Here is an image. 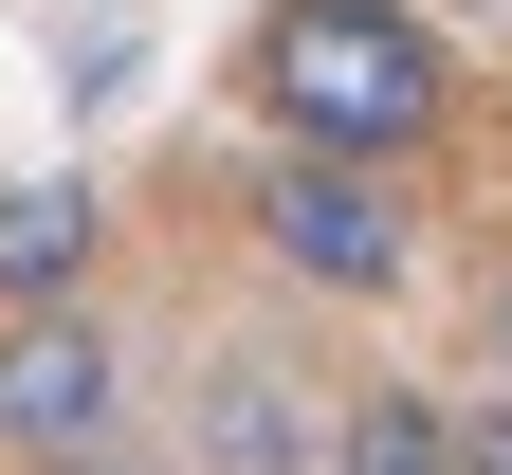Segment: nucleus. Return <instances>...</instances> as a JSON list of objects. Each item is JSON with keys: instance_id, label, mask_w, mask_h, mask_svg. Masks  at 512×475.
<instances>
[{"instance_id": "obj_4", "label": "nucleus", "mask_w": 512, "mask_h": 475, "mask_svg": "<svg viewBox=\"0 0 512 475\" xmlns=\"http://www.w3.org/2000/svg\"><path fill=\"white\" fill-rule=\"evenodd\" d=\"M92 256H110V201H92L74 165L0 183V329H19V311H74V293H92Z\"/></svg>"}, {"instance_id": "obj_8", "label": "nucleus", "mask_w": 512, "mask_h": 475, "mask_svg": "<svg viewBox=\"0 0 512 475\" xmlns=\"http://www.w3.org/2000/svg\"><path fill=\"white\" fill-rule=\"evenodd\" d=\"M494 366H512V275H494Z\"/></svg>"}, {"instance_id": "obj_5", "label": "nucleus", "mask_w": 512, "mask_h": 475, "mask_svg": "<svg viewBox=\"0 0 512 475\" xmlns=\"http://www.w3.org/2000/svg\"><path fill=\"white\" fill-rule=\"evenodd\" d=\"M202 457H220V475H330V439L293 421L275 366H220V384H202Z\"/></svg>"}, {"instance_id": "obj_6", "label": "nucleus", "mask_w": 512, "mask_h": 475, "mask_svg": "<svg viewBox=\"0 0 512 475\" xmlns=\"http://www.w3.org/2000/svg\"><path fill=\"white\" fill-rule=\"evenodd\" d=\"M330 475H458V421H439L421 384H366L330 421Z\"/></svg>"}, {"instance_id": "obj_2", "label": "nucleus", "mask_w": 512, "mask_h": 475, "mask_svg": "<svg viewBox=\"0 0 512 475\" xmlns=\"http://www.w3.org/2000/svg\"><path fill=\"white\" fill-rule=\"evenodd\" d=\"M256 238H275V275L293 293H403L421 275V220H403V183L384 165H256Z\"/></svg>"}, {"instance_id": "obj_9", "label": "nucleus", "mask_w": 512, "mask_h": 475, "mask_svg": "<svg viewBox=\"0 0 512 475\" xmlns=\"http://www.w3.org/2000/svg\"><path fill=\"white\" fill-rule=\"evenodd\" d=\"M74 475H147V457H74Z\"/></svg>"}, {"instance_id": "obj_1", "label": "nucleus", "mask_w": 512, "mask_h": 475, "mask_svg": "<svg viewBox=\"0 0 512 475\" xmlns=\"http://www.w3.org/2000/svg\"><path fill=\"white\" fill-rule=\"evenodd\" d=\"M256 110H275L293 165H384L403 183L439 147V110H458V55L403 0H275L256 19Z\"/></svg>"}, {"instance_id": "obj_3", "label": "nucleus", "mask_w": 512, "mask_h": 475, "mask_svg": "<svg viewBox=\"0 0 512 475\" xmlns=\"http://www.w3.org/2000/svg\"><path fill=\"white\" fill-rule=\"evenodd\" d=\"M110 421H128V366H110V329L92 311H19L0 329V439L19 457H110Z\"/></svg>"}, {"instance_id": "obj_7", "label": "nucleus", "mask_w": 512, "mask_h": 475, "mask_svg": "<svg viewBox=\"0 0 512 475\" xmlns=\"http://www.w3.org/2000/svg\"><path fill=\"white\" fill-rule=\"evenodd\" d=\"M458 475H512V402H476V421H458Z\"/></svg>"}]
</instances>
